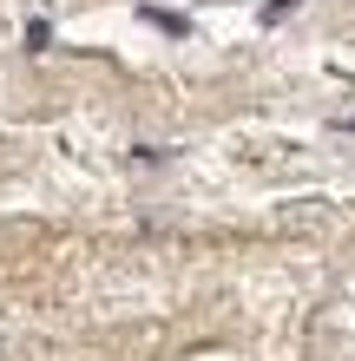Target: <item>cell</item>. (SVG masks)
<instances>
[{
    "mask_svg": "<svg viewBox=\"0 0 355 361\" xmlns=\"http://www.w3.org/2000/svg\"><path fill=\"white\" fill-rule=\"evenodd\" d=\"M138 13L152 20V27H164V33H178V39L191 33V20H184V13H164V7H138Z\"/></svg>",
    "mask_w": 355,
    "mask_h": 361,
    "instance_id": "1",
    "label": "cell"
},
{
    "mask_svg": "<svg viewBox=\"0 0 355 361\" xmlns=\"http://www.w3.org/2000/svg\"><path fill=\"white\" fill-rule=\"evenodd\" d=\"M296 7H303V0H270V7H263V27H277V20H289Z\"/></svg>",
    "mask_w": 355,
    "mask_h": 361,
    "instance_id": "2",
    "label": "cell"
},
{
    "mask_svg": "<svg viewBox=\"0 0 355 361\" xmlns=\"http://www.w3.org/2000/svg\"><path fill=\"white\" fill-rule=\"evenodd\" d=\"M342 132H355V118H342Z\"/></svg>",
    "mask_w": 355,
    "mask_h": 361,
    "instance_id": "3",
    "label": "cell"
}]
</instances>
